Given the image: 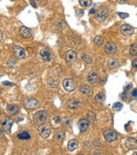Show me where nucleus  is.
Instances as JSON below:
<instances>
[{
  "mask_svg": "<svg viewBox=\"0 0 137 155\" xmlns=\"http://www.w3.org/2000/svg\"><path fill=\"white\" fill-rule=\"evenodd\" d=\"M19 32H20V35L24 37V38H29L32 36V31L30 28L25 27V26H21L19 29Z\"/></svg>",
  "mask_w": 137,
  "mask_h": 155,
  "instance_id": "13",
  "label": "nucleus"
},
{
  "mask_svg": "<svg viewBox=\"0 0 137 155\" xmlns=\"http://www.w3.org/2000/svg\"><path fill=\"white\" fill-rule=\"evenodd\" d=\"M23 105L26 110H36L39 107V102L33 97H28L23 101Z\"/></svg>",
  "mask_w": 137,
  "mask_h": 155,
  "instance_id": "3",
  "label": "nucleus"
},
{
  "mask_svg": "<svg viewBox=\"0 0 137 155\" xmlns=\"http://www.w3.org/2000/svg\"><path fill=\"white\" fill-rule=\"evenodd\" d=\"M79 102L75 99H70L68 101V107L70 110H76L78 108Z\"/></svg>",
  "mask_w": 137,
  "mask_h": 155,
  "instance_id": "20",
  "label": "nucleus"
},
{
  "mask_svg": "<svg viewBox=\"0 0 137 155\" xmlns=\"http://www.w3.org/2000/svg\"><path fill=\"white\" fill-rule=\"evenodd\" d=\"M104 39L101 37V36H96V37H94V43L96 45V46H98V47H100V46H102L103 44H104Z\"/></svg>",
  "mask_w": 137,
  "mask_h": 155,
  "instance_id": "24",
  "label": "nucleus"
},
{
  "mask_svg": "<svg viewBox=\"0 0 137 155\" xmlns=\"http://www.w3.org/2000/svg\"><path fill=\"white\" fill-rule=\"evenodd\" d=\"M88 80L90 84L94 85L98 81V74L94 72H91L88 75Z\"/></svg>",
  "mask_w": 137,
  "mask_h": 155,
  "instance_id": "17",
  "label": "nucleus"
},
{
  "mask_svg": "<svg viewBox=\"0 0 137 155\" xmlns=\"http://www.w3.org/2000/svg\"><path fill=\"white\" fill-rule=\"evenodd\" d=\"M63 139H64V133L63 131H58L56 135V140L59 143H62L63 141Z\"/></svg>",
  "mask_w": 137,
  "mask_h": 155,
  "instance_id": "25",
  "label": "nucleus"
},
{
  "mask_svg": "<svg viewBox=\"0 0 137 155\" xmlns=\"http://www.w3.org/2000/svg\"><path fill=\"white\" fill-rule=\"evenodd\" d=\"M123 109V104L121 103H115L112 106V110L115 111H120Z\"/></svg>",
  "mask_w": 137,
  "mask_h": 155,
  "instance_id": "27",
  "label": "nucleus"
},
{
  "mask_svg": "<svg viewBox=\"0 0 137 155\" xmlns=\"http://www.w3.org/2000/svg\"><path fill=\"white\" fill-rule=\"evenodd\" d=\"M48 116L49 114L46 110H39L33 115V119L37 125H41L43 123H45L48 119Z\"/></svg>",
  "mask_w": 137,
  "mask_h": 155,
  "instance_id": "1",
  "label": "nucleus"
},
{
  "mask_svg": "<svg viewBox=\"0 0 137 155\" xmlns=\"http://www.w3.org/2000/svg\"><path fill=\"white\" fill-rule=\"evenodd\" d=\"M82 59L84 60V62H86L87 64H92V58L89 56V55H88V54H83L82 56Z\"/></svg>",
  "mask_w": 137,
  "mask_h": 155,
  "instance_id": "28",
  "label": "nucleus"
},
{
  "mask_svg": "<svg viewBox=\"0 0 137 155\" xmlns=\"http://www.w3.org/2000/svg\"><path fill=\"white\" fill-rule=\"evenodd\" d=\"M78 147V141L76 140H70L68 143V150L70 152H73L74 150H76Z\"/></svg>",
  "mask_w": 137,
  "mask_h": 155,
  "instance_id": "19",
  "label": "nucleus"
},
{
  "mask_svg": "<svg viewBox=\"0 0 137 155\" xmlns=\"http://www.w3.org/2000/svg\"><path fill=\"white\" fill-rule=\"evenodd\" d=\"M7 111L9 115L11 116H15L18 114L19 112V108L16 105H13V104H9L7 106Z\"/></svg>",
  "mask_w": 137,
  "mask_h": 155,
  "instance_id": "15",
  "label": "nucleus"
},
{
  "mask_svg": "<svg viewBox=\"0 0 137 155\" xmlns=\"http://www.w3.org/2000/svg\"><path fill=\"white\" fill-rule=\"evenodd\" d=\"M94 13H95V9L93 8V9L89 11V14H94Z\"/></svg>",
  "mask_w": 137,
  "mask_h": 155,
  "instance_id": "40",
  "label": "nucleus"
},
{
  "mask_svg": "<svg viewBox=\"0 0 137 155\" xmlns=\"http://www.w3.org/2000/svg\"><path fill=\"white\" fill-rule=\"evenodd\" d=\"M108 15H109V11H108L107 9H100V10L97 12V14H96V19H97L99 22H102V21H104V20H106V19L107 18Z\"/></svg>",
  "mask_w": 137,
  "mask_h": 155,
  "instance_id": "11",
  "label": "nucleus"
},
{
  "mask_svg": "<svg viewBox=\"0 0 137 155\" xmlns=\"http://www.w3.org/2000/svg\"><path fill=\"white\" fill-rule=\"evenodd\" d=\"M63 86L64 90L68 92H71L76 89V85H75L73 79H65L63 81Z\"/></svg>",
  "mask_w": 137,
  "mask_h": 155,
  "instance_id": "5",
  "label": "nucleus"
},
{
  "mask_svg": "<svg viewBox=\"0 0 137 155\" xmlns=\"http://www.w3.org/2000/svg\"><path fill=\"white\" fill-rule=\"evenodd\" d=\"M79 3L83 7H88L92 4V0H80Z\"/></svg>",
  "mask_w": 137,
  "mask_h": 155,
  "instance_id": "29",
  "label": "nucleus"
},
{
  "mask_svg": "<svg viewBox=\"0 0 137 155\" xmlns=\"http://www.w3.org/2000/svg\"><path fill=\"white\" fill-rule=\"evenodd\" d=\"M53 121L55 122V123H59L61 121V118L58 116H53Z\"/></svg>",
  "mask_w": 137,
  "mask_h": 155,
  "instance_id": "30",
  "label": "nucleus"
},
{
  "mask_svg": "<svg viewBox=\"0 0 137 155\" xmlns=\"http://www.w3.org/2000/svg\"><path fill=\"white\" fill-rule=\"evenodd\" d=\"M105 51L107 54L109 55H112L114 54L115 53H117L118 51V47L117 45L114 43V42H112V41H108L106 46H105Z\"/></svg>",
  "mask_w": 137,
  "mask_h": 155,
  "instance_id": "7",
  "label": "nucleus"
},
{
  "mask_svg": "<svg viewBox=\"0 0 137 155\" xmlns=\"http://www.w3.org/2000/svg\"><path fill=\"white\" fill-rule=\"evenodd\" d=\"M132 95H133V97H137V90L136 89H134V90H133V91H132Z\"/></svg>",
  "mask_w": 137,
  "mask_h": 155,
  "instance_id": "35",
  "label": "nucleus"
},
{
  "mask_svg": "<svg viewBox=\"0 0 137 155\" xmlns=\"http://www.w3.org/2000/svg\"><path fill=\"white\" fill-rule=\"evenodd\" d=\"M30 3H31V4L34 7V8H37V5H36V3L33 1V0H30Z\"/></svg>",
  "mask_w": 137,
  "mask_h": 155,
  "instance_id": "36",
  "label": "nucleus"
},
{
  "mask_svg": "<svg viewBox=\"0 0 137 155\" xmlns=\"http://www.w3.org/2000/svg\"><path fill=\"white\" fill-rule=\"evenodd\" d=\"M13 52H14V54L15 56L19 59V60H21V59H24L25 58V51L24 49L20 47V46H17V45H15L13 47Z\"/></svg>",
  "mask_w": 137,
  "mask_h": 155,
  "instance_id": "9",
  "label": "nucleus"
},
{
  "mask_svg": "<svg viewBox=\"0 0 137 155\" xmlns=\"http://www.w3.org/2000/svg\"><path fill=\"white\" fill-rule=\"evenodd\" d=\"M40 56H41V58L43 59V60L45 61V62H48V61L51 60V53H50V52H49L47 49H45V48H43V49L40 51Z\"/></svg>",
  "mask_w": 137,
  "mask_h": 155,
  "instance_id": "16",
  "label": "nucleus"
},
{
  "mask_svg": "<svg viewBox=\"0 0 137 155\" xmlns=\"http://www.w3.org/2000/svg\"><path fill=\"white\" fill-rule=\"evenodd\" d=\"M65 58L67 62L69 63H75L77 60V53L74 50H69L65 53Z\"/></svg>",
  "mask_w": 137,
  "mask_h": 155,
  "instance_id": "10",
  "label": "nucleus"
},
{
  "mask_svg": "<svg viewBox=\"0 0 137 155\" xmlns=\"http://www.w3.org/2000/svg\"><path fill=\"white\" fill-rule=\"evenodd\" d=\"M118 65H119V62H118V60H115V59H110V60H108V66H109L111 69L116 68Z\"/></svg>",
  "mask_w": 137,
  "mask_h": 155,
  "instance_id": "23",
  "label": "nucleus"
},
{
  "mask_svg": "<svg viewBox=\"0 0 137 155\" xmlns=\"http://www.w3.org/2000/svg\"><path fill=\"white\" fill-rule=\"evenodd\" d=\"M106 100V95L103 93H99L94 97V102L98 104H102Z\"/></svg>",
  "mask_w": 137,
  "mask_h": 155,
  "instance_id": "21",
  "label": "nucleus"
},
{
  "mask_svg": "<svg viewBox=\"0 0 137 155\" xmlns=\"http://www.w3.org/2000/svg\"><path fill=\"white\" fill-rule=\"evenodd\" d=\"M1 124H2V127H3V130L6 131V132H8V133H9V132H10V129H11V128H12V126H13V124H14V121H13V119H11L10 117H5V118L2 121Z\"/></svg>",
  "mask_w": 137,
  "mask_h": 155,
  "instance_id": "6",
  "label": "nucleus"
},
{
  "mask_svg": "<svg viewBox=\"0 0 137 155\" xmlns=\"http://www.w3.org/2000/svg\"><path fill=\"white\" fill-rule=\"evenodd\" d=\"M132 66L134 68H137V59H135L132 62Z\"/></svg>",
  "mask_w": 137,
  "mask_h": 155,
  "instance_id": "34",
  "label": "nucleus"
},
{
  "mask_svg": "<svg viewBox=\"0 0 137 155\" xmlns=\"http://www.w3.org/2000/svg\"><path fill=\"white\" fill-rule=\"evenodd\" d=\"M3 32L0 30V41H3Z\"/></svg>",
  "mask_w": 137,
  "mask_h": 155,
  "instance_id": "38",
  "label": "nucleus"
},
{
  "mask_svg": "<svg viewBox=\"0 0 137 155\" xmlns=\"http://www.w3.org/2000/svg\"><path fill=\"white\" fill-rule=\"evenodd\" d=\"M130 55L132 56H136L137 55V46L136 44H132L130 46Z\"/></svg>",
  "mask_w": 137,
  "mask_h": 155,
  "instance_id": "26",
  "label": "nucleus"
},
{
  "mask_svg": "<svg viewBox=\"0 0 137 155\" xmlns=\"http://www.w3.org/2000/svg\"><path fill=\"white\" fill-rule=\"evenodd\" d=\"M3 135H4V134H3V129L0 128V138L3 137Z\"/></svg>",
  "mask_w": 137,
  "mask_h": 155,
  "instance_id": "37",
  "label": "nucleus"
},
{
  "mask_svg": "<svg viewBox=\"0 0 137 155\" xmlns=\"http://www.w3.org/2000/svg\"><path fill=\"white\" fill-rule=\"evenodd\" d=\"M80 91L85 95H91L92 94V88L89 86V85H82L80 86L79 88Z\"/></svg>",
  "mask_w": 137,
  "mask_h": 155,
  "instance_id": "18",
  "label": "nucleus"
},
{
  "mask_svg": "<svg viewBox=\"0 0 137 155\" xmlns=\"http://www.w3.org/2000/svg\"><path fill=\"white\" fill-rule=\"evenodd\" d=\"M88 117H90V119L92 120V122H95V116H94L92 112H88Z\"/></svg>",
  "mask_w": 137,
  "mask_h": 155,
  "instance_id": "31",
  "label": "nucleus"
},
{
  "mask_svg": "<svg viewBox=\"0 0 137 155\" xmlns=\"http://www.w3.org/2000/svg\"><path fill=\"white\" fill-rule=\"evenodd\" d=\"M118 16L121 17V18H127L129 16V15L127 13H121V12H118Z\"/></svg>",
  "mask_w": 137,
  "mask_h": 155,
  "instance_id": "32",
  "label": "nucleus"
},
{
  "mask_svg": "<svg viewBox=\"0 0 137 155\" xmlns=\"http://www.w3.org/2000/svg\"><path fill=\"white\" fill-rule=\"evenodd\" d=\"M125 146L130 149H136L137 148L136 140L133 138H128L125 141Z\"/></svg>",
  "mask_w": 137,
  "mask_h": 155,
  "instance_id": "14",
  "label": "nucleus"
},
{
  "mask_svg": "<svg viewBox=\"0 0 137 155\" xmlns=\"http://www.w3.org/2000/svg\"><path fill=\"white\" fill-rule=\"evenodd\" d=\"M94 146H95V147H100V145H101L99 140H95V141H94Z\"/></svg>",
  "mask_w": 137,
  "mask_h": 155,
  "instance_id": "33",
  "label": "nucleus"
},
{
  "mask_svg": "<svg viewBox=\"0 0 137 155\" xmlns=\"http://www.w3.org/2000/svg\"><path fill=\"white\" fill-rule=\"evenodd\" d=\"M17 138L20 139V140L26 141V140H29L31 138V135H30V134L27 131L24 130V131H22V132H21V133H19L17 135Z\"/></svg>",
  "mask_w": 137,
  "mask_h": 155,
  "instance_id": "22",
  "label": "nucleus"
},
{
  "mask_svg": "<svg viewBox=\"0 0 137 155\" xmlns=\"http://www.w3.org/2000/svg\"><path fill=\"white\" fill-rule=\"evenodd\" d=\"M131 87H132V85H128L125 87V91H128V90H129L130 88H131Z\"/></svg>",
  "mask_w": 137,
  "mask_h": 155,
  "instance_id": "39",
  "label": "nucleus"
},
{
  "mask_svg": "<svg viewBox=\"0 0 137 155\" xmlns=\"http://www.w3.org/2000/svg\"><path fill=\"white\" fill-rule=\"evenodd\" d=\"M51 127L48 125V124H45V123H43L41 125H39V128H38V132H39V135L44 138V139H46L50 136L51 135Z\"/></svg>",
  "mask_w": 137,
  "mask_h": 155,
  "instance_id": "2",
  "label": "nucleus"
},
{
  "mask_svg": "<svg viewBox=\"0 0 137 155\" xmlns=\"http://www.w3.org/2000/svg\"><path fill=\"white\" fill-rule=\"evenodd\" d=\"M120 29H121V33L126 37H130L135 33V28L129 24H123Z\"/></svg>",
  "mask_w": 137,
  "mask_h": 155,
  "instance_id": "4",
  "label": "nucleus"
},
{
  "mask_svg": "<svg viewBox=\"0 0 137 155\" xmlns=\"http://www.w3.org/2000/svg\"><path fill=\"white\" fill-rule=\"evenodd\" d=\"M119 3H123V2H126V1H128V0H118Z\"/></svg>",
  "mask_w": 137,
  "mask_h": 155,
  "instance_id": "41",
  "label": "nucleus"
},
{
  "mask_svg": "<svg viewBox=\"0 0 137 155\" xmlns=\"http://www.w3.org/2000/svg\"><path fill=\"white\" fill-rule=\"evenodd\" d=\"M0 92H1V89H0Z\"/></svg>",
  "mask_w": 137,
  "mask_h": 155,
  "instance_id": "42",
  "label": "nucleus"
},
{
  "mask_svg": "<svg viewBox=\"0 0 137 155\" xmlns=\"http://www.w3.org/2000/svg\"><path fill=\"white\" fill-rule=\"evenodd\" d=\"M104 137L107 142H112L117 139V134L112 129H106L104 132Z\"/></svg>",
  "mask_w": 137,
  "mask_h": 155,
  "instance_id": "8",
  "label": "nucleus"
},
{
  "mask_svg": "<svg viewBox=\"0 0 137 155\" xmlns=\"http://www.w3.org/2000/svg\"><path fill=\"white\" fill-rule=\"evenodd\" d=\"M89 127V121L88 119H81L78 122V128L81 132H84Z\"/></svg>",
  "mask_w": 137,
  "mask_h": 155,
  "instance_id": "12",
  "label": "nucleus"
}]
</instances>
